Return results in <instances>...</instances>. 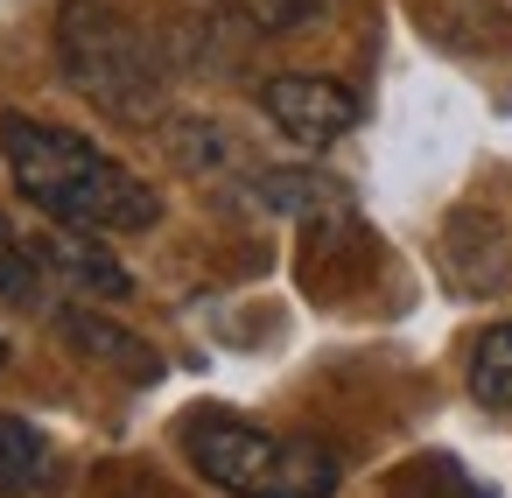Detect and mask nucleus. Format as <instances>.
Segmentation results:
<instances>
[{
	"instance_id": "f257e3e1",
	"label": "nucleus",
	"mask_w": 512,
	"mask_h": 498,
	"mask_svg": "<svg viewBox=\"0 0 512 498\" xmlns=\"http://www.w3.org/2000/svg\"><path fill=\"white\" fill-rule=\"evenodd\" d=\"M0 155H8L15 190L50 225L99 232V239L106 232H155L162 225V197L127 162H113L106 148H92L85 134H71L57 120L8 113V120H0Z\"/></svg>"
},
{
	"instance_id": "f03ea898",
	"label": "nucleus",
	"mask_w": 512,
	"mask_h": 498,
	"mask_svg": "<svg viewBox=\"0 0 512 498\" xmlns=\"http://www.w3.org/2000/svg\"><path fill=\"white\" fill-rule=\"evenodd\" d=\"M57 64H64V85L120 127H155L169 106V78H162L155 43L113 0H64L57 8Z\"/></svg>"
},
{
	"instance_id": "7ed1b4c3",
	"label": "nucleus",
	"mask_w": 512,
	"mask_h": 498,
	"mask_svg": "<svg viewBox=\"0 0 512 498\" xmlns=\"http://www.w3.org/2000/svg\"><path fill=\"white\" fill-rule=\"evenodd\" d=\"M183 456L225 498H330L344 477L316 435H274L218 407L183 414Z\"/></svg>"
},
{
	"instance_id": "20e7f679",
	"label": "nucleus",
	"mask_w": 512,
	"mask_h": 498,
	"mask_svg": "<svg viewBox=\"0 0 512 498\" xmlns=\"http://www.w3.org/2000/svg\"><path fill=\"white\" fill-rule=\"evenodd\" d=\"M260 106H267V120H274L295 148H337V141L358 127V92L337 85V78H316V71L267 78V85H260Z\"/></svg>"
},
{
	"instance_id": "39448f33",
	"label": "nucleus",
	"mask_w": 512,
	"mask_h": 498,
	"mask_svg": "<svg viewBox=\"0 0 512 498\" xmlns=\"http://www.w3.org/2000/svg\"><path fill=\"white\" fill-rule=\"evenodd\" d=\"M442 281L456 288V295H498L505 281H512V239H505V225L491 218V211H477V204H463L449 225H442Z\"/></svg>"
},
{
	"instance_id": "423d86ee",
	"label": "nucleus",
	"mask_w": 512,
	"mask_h": 498,
	"mask_svg": "<svg viewBox=\"0 0 512 498\" xmlns=\"http://www.w3.org/2000/svg\"><path fill=\"white\" fill-rule=\"evenodd\" d=\"M57 330H64V344H71V351H85L92 365H106V372L134 379V386H155V379H162V351H155L148 337H134L127 323H113V316L85 309V302H64V309H57Z\"/></svg>"
},
{
	"instance_id": "0eeeda50",
	"label": "nucleus",
	"mask_w": 512,
	"mask_h": 498,
	"mask_svg": "<svg viewBox=\"0 0 512 498\" xmlns=\"http://www.w3.org/2000/svg\"><path fill=\"white\" fill-rule=\"evenodd\" d=\"M36 253H43L50 274H64L71 288H85V295H99V302H127V295H134V274L99 246V232H71V225H64V232L43 239Z\"/></svg>"
},
{
	"instance_id": "6e6552de",
	"label": "nucleus",
	"mask_w": 512,
	"mask_h": 498,
	"mask_svg": "<svg viewBox=\"0 0 512 498\" xmlns=\"http://www.w3.org/2000/svg\"><path fill=\"white\" fill-rule=\"evenodd\" d=\"M43 470H50V442H43V428L22 421V414H0V498L36 491Z\"/></svg>"
},
{
	"instance_id": "1a4fd4ad",
	"label": "nucleus",
	"mask_w": 512,
	"mask_h": 498,
	"mask_svg": "<svg viewBox=\"0 0 512 498\" xmlns=\"http://www.w3.org/2000/svg\"><path fill=\"white\" fill-rule=\"evenodd\" d=\"M470 393H477V407H491V414L512 407V316H498V323L477 337V351H470Z\"/></svg>"
},
{
	"instance_id": "9d476101",
	"label": "nucleus",
	"mask_w": 512,
	"mask_h": 498,
	"mask_svg": "<svg viewBox=\"0 0 512 498\" xmlns=\"http://www.w3.org/2000/svg\"><path fill=\"white\" fill-rule=\"evenodd\" d=\"M169 148H176V162H183L190 176H218V169L239 162V155H232V134L211 127V120H176V127H169Z\"/></svg>"
},
{
	"instance_id": "9b49d317",
	"label": "nucleus",
	"mask_w": 512,
	"mask_h": 498,
	"mask_svg": "<svg viewBox=\"0 0 512 498\" xmlns=\"http://www.w3.org/2000/svg\"><path fill=\"white\" fill-rule=\"evenodd\" d=\"M43 253L8 225V218H0V302H36L43 295Z\"/></svg>"
},
{
	"instance_id": "f8f14e48",
	"label": "nucleus",
	"mask_w": 512,
	"mask_h": 498,
	"mask_svg": "<svg viewBox=\"0 0 512 498\" xmlns=\"http://www.w3.org/2000/svg\"><path fill=\"white\" fill-rule=\"evenodd\" d=\"M225 8H232L246 29H260V36H288V29L316 22L330 0H225Z\"/></svg>"
},
{
	"instance_id": "ddd939ff",
	"label": "nucleus",
	"mask_w": 512,
	"mask_h": 498,
	"mask_svg": "<svg viewBox=\"0 0 512 498\" xmlns=\"http://www.w3.org/2000/svg\"><path fill=\"white\" fill-rule=\"evenodd\" d=\"M0 365H8V337H0Z\"/></svg>"
}]
</instances>
